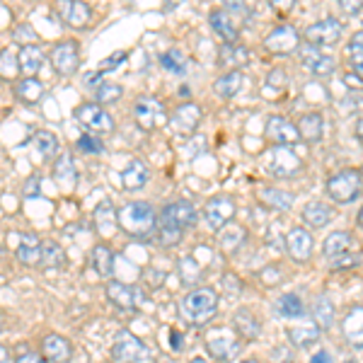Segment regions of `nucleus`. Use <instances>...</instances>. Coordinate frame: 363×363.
Returning <instances> with one entry per match:
<instances>
[{
    "label": "nucleus",
    "mask_w": 363,
    "mask_h": 363,
    "mask_svg": "<svg viewBox=\"0 0 363 363\" xmlns=\"http://www.w3.org/2000/svg\"><path fill=\"white\" fill-rule=\"evenodd\" d=\"M354 247V238H351L349 230H335L330 233L325 240V257L327 259H339V257L349 255V250Z\"/></svg>",
    "instance_id": "nucleus-31"
},
{
    "label": "nucleus",
    "mask_w": 363,
    "mask_h": 363,
    "mask_svg": "<svg viewBox=\"0 0 363 363\" xmlns=\"http://www.w3.org/2000/svg\"><path fill=\"white\" fill-rule=\"evenodd\" d=\"M75 148L78 150H83V153H92V155H97V153H102L104 150V145H102V140L95 138V136H90V133H83L78 140H75Z\"/></svg>",
    "instance_id": "nucleus-50"
},
{
    "label": "nucleus",
    "mask_w": 363,
    "mask_h": 363,
    "mask_svg": "<svg viewBox=\"0 0 363 363\" xmlns=\"http://www.w3.org/2000/svg\"><path fill=\"white\" fill-rule=\"evenodd\" d=\"M220 296L216 294V289L211 286H199V289H191L189 294L179 301V315L184 322L189 325H206V322L213 318L216 310H218Z\"/></svg>",
    "instance_id": "nucleus-2"
},
{
    "label": "nucleus",
    "mask_w": 363,
    "mask_h": 363,
    "mask_svg": "<svg viewBox=\"0 0 363 363\" xmlns=\"http://www.w3.org/2000/svg\"><path fill=\"white\" fill-rule=\"evenodd\" d=\"M17 58H20V70L25 73V78H34V75H37L44 66V51L39 49L37 44L22 46Z\"/></svg>",
    "instance_id": "nucleus-34"
},
{
    "label": "nucleus",
    "mask_w": 363,
    "mask_h": 363,
    "mask_svg": "<svg viewBox=\"0 0 363 363\" xmlns=\"http://www.w3.org/2000/svg\"><path fill=\"white\" fill-rule=\"evenodd\" d=\"M301 63L303 68L310 70L313 75H318V78H327V75H332L337 70V63L332 56L322 54L318 46H301Z\"/></svg>",
    "instance_id": "nucleus-17"
},
{
    "label": "nucleus",
    "mask_w": 363,
    "mask_h": 363,
    "mask_svg": "<svg viewBox=\"0 0 363 363\" xmlns=\"http://www.w3.org/2000/svg\"><path fill=\"white\" fill-rule=\"evenodd\" d=\"M177 272H179L182 284H186V286L199 284V279L203 277L201 267H199V262L194 259V257H182V259L177 262Z\"/></svg>",
    "instance_id": "nucleus-44"
},
{
    "label": "nucleus",
    "mask_w": 363,
    "mask_h": 363,
    "mask_svg": "<svg viewBox=\"0 0 363 363\" xmlns=\"http://www.w3.org/2000/svg\"><path fill=\"white\" fill-rule=\"evenodd\" d=\"M356 223H359V228L363 230V206L359 208V216H356Z\"/></svg>",
    "instance_id": "nucleus-62"
},
{
    "label": "nucleus",
    "mask_w": 363,
    "mask_h": 363,
    "mask_svg": "<svg viewBox=\"0 0 363 363\" xmlns=\"http://www.w3.org/2000/svg\"><path fill=\"white\" fill-rule=\"evenodd\" d=\"M264 136L272 140L274 145H286V148H291V145H296V143H301V140H303L301 131H298V124L289 121L286 116H281V114L267 116Z\"/></svg>",
    "instance_id": "nucleus-11"
},
{
    "label": "nucleus",
    "mask_w": 363,
    "mask_h": 363,
    "mask_svg": "<svg viewBox=\"0 0 363 363\" xmlns=\"http://www.w3.org/2000/svg\"><path fill=\"white\" fill-rule=\"evenodd\" d=\"M15 39L17 42H22L25 46H34L37 44V32H34L29 25H20V27H15Z\"/></svg>",
    "instance_id": "nucleus-52"
},
{
    "label": "nucleus",
    "mask_w": 363,
    "mask_h": 363,
    "mask_svg": "<svg viewBox=\"0 0 363 363\" xmlns=\"http://www.w3.org/2000/svg\"><path fill=\"white\" fill-rule=\"evenodd\" d=\"M322 335V330H320V325L315 320H310V322H301V325H294V327H289V339L296 344L298 349H308V347H313L315 342L320 339Z\"/></svg>",
    "instance_id": "nucleus-30"
},
{
    "label": "nucleus",
    "mask_w": 363,
    "mask_h": 363,
    "mask_svg": "<svg viewBox=\"0 0 363 363\" xmlns=\"http://www.w3.org/2000/svg\"><path fill=\"white\" fill-rule=\"evenodd\" d=\"M301 218L308 228H325L335 220V208L325 201H310L301 211Z\"/></svg>",
    "instance_id": "nucleus-24"
},
{
    "label": "nucleus",
    "mask_w": 363,
    "mask_h": 363,
    "mask_svg": "<svg viewBox=\"0 0 363 363\" xmlns=\"http://www.w3.org/2000/svg\"><path fill=\"white\" fill-rule=\"evenodd\" d=\"M245 238H247V233H245V228L240 225V223H228L223 230H220V235H218V245H220V250L225 252V255H235V252L242 247L245 245Z\"/></svg>",
    "instance_id": "nucleus-33"
},
{
    "label": "nucleus",
    "mask_w": 363,
    "mask_h": 363,
    "mask_svg": "<svg viewBox=\"0 0 363 363\" xmlns=\"http://www.w3.org/2000/svg\"><path fill=\"white\" fill-rule=\"evenodd\" d=\"M356 138H359V143L363 145V114L356 119Z\"/></svg>",
    "instance_id": "nucleus-59"
},
{
    "label": "nucleus",
    "mask_w": 363,
    "mask_h": 363,
    "mask_svg": "<svg viewBox=\"0 0 363 363\" xmlns=\"http://www.w3.org/2000/svg\"><path fill=\"white\" fill-rule=\"evenodd\" d=\"M15 363H46V359L44 354H37V351H20Z\"/></svg>",
    "instance_id": "nucleus-54"
},
{
    "label": "nucleus",
    "mask_w": 363,
    "mask_h": 363,
    "mask_svg": "<svg viewBox=\"0 0 363 363\" xmlns=\"http://www.w3.org/2000/svg\"><path fill=\"white\" fill-rule=\"evenodd\" d=\"M54 177L63 189H73L75 182H78V169H75V162H73V155L63 153L56 157L54 162Z\"/></svg>",
    "instance_id": "nucleus-35"
},
{
    "label": "nucleus",
    "mask_w": 363,
    "mask_h": 363,
    "mask_svg": "<svg viewBox=\"0 0 363 363\" xmlns=\"http://www.w3.org/2000/svg\"><path fill=\"white\" fill-rule=\"evenodd\" d=\"M313 250H315L313 233H310L306 225L291 228L289 235H286V252H289L291 259H294L296 264H306L310 257H313Z\"/></svg>",
    "instance_id": "nucleus-14"
},
{
    "label": "nucleus",
    "mask_w": 363,
    "mask_h": 363,
    "mask_svg": "<svg viewBox=\"0 0 363 363\" xmlns=\"http://www.w3.org/2000/svg\"><path fill=\"white\" fill-rule=\"evenodd\" d=\"M277 313L281 318H301L306 308H303V301L298 298V294H284L277 303Z\"/></svg>",
    "instance_id": "nucleus-43"
},
{
    "label": "nucleus",
    "mask_w": 363,
    "mask_h": 363,
    "mask_svg": "<svg viewBox=\"0 0 363 363\" xmlns=\"http://www.w3.org/2000/svg\"><path fill=\"white\" fill-rule=\"evenodd\" d=\"M313 320L320 325V330H330L335 325V306L327 296H318L313 303Z\"/></svg>",
    "instance_id": "nucleus-40"
},
{
    "label": "nucleus",
    "mask_w": 363,
    "mask_h": 363,
    "mask_svg": "<svg viewBox=\"0 0 363 363\" xmlns=\"http://www.w3.org/2000/svg\"><path fill=\"white\" fill-rule=\"evenodd\" d=\"M208 22H211V29L223 39V44H240V29L235 25V20H233L223 8L211 10Z\"/></svg>",
    "instance_id": "nucleus-22"
},
{
    "label": "nucleus",
    "mask_w": 363,
    "mask_h": 363,
    "mask_svg": "<svg viewBox=\"0 0 363 363\" xmlns=\"http://www.w3.org/2000/svg\"><path fill=\"white\" fill-rule=\"evenodd\" d=\"M267 85L274 87V90H286V87H289V73L281 68H274L272 73L267 75Z\"/></svg>",
    "instance_id": "nucleus-51"
},
{
    "label": "nucleus",
    "mask_w": 363,
    "mask_h": 363,
    "mask_svg": "<svg viewBox=\"0 0 363 363\" xmlns=\"http://www.w3.org/2000/svg\"><path fill=\"white\" fill-rule=\"evenodd\" d=\"M133 119L143 131H153V128L162 126L165 121H169V116L165 112V104L155 97H138L133 102Z\"/></svg>",
    "instance_id": "nucleus-8"
},
{
    "label": "nucleus",
    "mask_w": 363,
    "mask_h": 363,
    "mask_svg": "<svg viewBox=\"0 0 363 363\" xmlns=\"http://www.w3.org/2000/svg\"><path fill=\"white\" fill-rule=\"evenodd\" d=\"M169 128H172L177 136H191L201 124V107L196 102H184L169 116Z\"/></svg>",
    "instance_id": "nucleus-16"
},
{
    "label": "nucleus",
    "mask_w": 363,
    "mask_h": 363,
    "mask_svg": "<svg viewBox=\"0 0 363 363\" xmlns=\"http://www.w3.org/2000/svg\"><path fill=\"white\" fill-rule=\"evenodd\" d=\"M169 339H172V347H174V351H179V347H182V337H179V332H169Z\"/></svg>",
    "instance_id": "nucleus-60"
},
{
    "label": "nucleus",
    "mask_w": 363,
    "mask_h": 363,
    "mask_svg": "<svg viewBox=\"0 0 363 363\" xmlns=\"http://www.w3.org/2000/svg\"><path fill=\"white\" fill-rule=\"evenodd\" d=\"M8 359H10V354H8V349L0 344V363H8Z\"/></svg>",
    "instance_id": "nucleus-61"
},
{
    "label": "nucleus",
    "mask_w": 363,
    "mask_h": 363,
    "mask_svg": "<svg viewBox=\"0 0 363 363\" xmlns=\"http://www.w3.org/2000/svg\"><path fill=\"white\" fill-rule=\"evenodd\" d=\"M42 267H49V269H61L66 264V255H63V247L56 242V240H44L42 245Z\"/></svg>",
    "instance_id": "nucleus-42"
},
{
    "label": "nucleus",
    "mask_w": 363,
    "mask_h": 363,
    "mask_svg": "<svg viewBox=\"0 0 363 363\" xmlns=\"http://www.w3.org/2000/svg\"><path fill=\"white\" fill-rule=\"evenodd\" d=\"M148 179H150V167L145 165L143 160H138V157H133L124 172H121V184H124V189L128 191L143 189V186L148 184Z\"/></svg>",
    "instance_id": "nucleus-26"
},
{
    "label": "nucleus",
    "mask_w": 363,
    "mask_h": 363,
    "mask_svg": "<svg viewBox=\"0 0 363 363\" xmlns=\"http://www.w3.org/2000/svg\"><path fill=\"white\" fill-rule=\"evenodd\" d=\"M15 95L25 104H37L44 97V83L37 78H22L15 85Z\"/></svg>",
    "instance_id": "nucleus-38"
},
{
    "label": "nucleus",
    "mask_w": 363,
    "mask_h": 363,
    "mask_svg": "<svg viewBox=\"0 0 363 363\" xmlns=\"http://www.w3.org/2000/svg\"><path fill=\"white\" fill-rule=\"evenodd\" d=\"M124 95V87L116 83H104L97 87V104H114Z\"/></svg>",
    "instance_id": "nucleus-48"
},
{
    "label": "nucleus",
    "mask_w": 363,
    "mask_h": 363,
    "mask_svg": "<svg viewBox=\"0 0 363 363\" xmlns=\"http://www.w3.org/2000/svg\"><path fill=\"white\" fill-rule=\"evenodd\" d=\"M259 279H262V284H264L267 289H274V286H279L281 281H284V269H281L279 264H267L259 272Z\"/></svg>",
    "instance_id": "nucleus-49"
},
{
    "label": "nucleus",
    "mask_w": 363,
    "mask_h": 363,
    "mask_svg": "<svg viewBox=\"0 0 363 363\" xmlns=\"http://www.w3.org/2000/svg\"><path fill=\"white\" fill-rule=\"evenodd\" d=\"M20 58L15 56L13 49H0V78L3 80H17L20 75Z\"/></svg>",
    "instance_id": "nucleus-45"
},
{
    "label": "nucleus",
    "mask_w": 363,
    "mask_h": 363,
    "mask_svg": "<svg viewBox=\"0 0 363 363\" xmlns=\"http://www.w3.org/2000/svg\"><path fill=\"white\" fill-rule=\"evenodd\" d=\"M220 286H223L225 296H230V298L240 296V291H242V281H240L235 274H225L223 281H220Z\"/></svg>",
    "instance_id": "nucleus-53"
},
{
    "label": "nucleus",
    "mask_w": 363,
    "mask_h": 363,
    "mask_svg": "<svg viewBox=\"0 0 363 363\" xmlns=\"http://www.w3.org/2000/svg\"><path fill=\"white\" fill-rule=\"evenodd\" d=\"M32 143L42 160H51V157H56L58 153V138H56V133H51V131H34Z\"/></svg>",
    "instance_id": "nucleus-39"
},
{
    "label": "nucleus",
    "mask_w": 363,
    "mask_h": 363,
    "mask_svg": "<svg viewBox=\"0 0 363 363\" xmlns=\"http://www.w3.org/2000/svg\"><path fill=\"white\" fill-rule=\"evenodd\" d=\"M199 220V211L191 201H184V199H179V201H172L167 203L165 208H162L160 213V223L165 225H172V228H179V230H186V228H194Z\"/></svg>",
    "instance_id": "nucleus-15"
},
{
    "label": "nucleus",
    "mask_w": 363,
    "mask_h": 363,
    "mask_svg": "<svg viewBox=\"0 0 363 363\" xmlns=\"http://www.w3.org/2000/svg\"><path fill=\"white\" fill-rule=\"evenodd\" d=\"M344 34V25L335 17H325L320 22H313L310 27H306V44L310 46H337L339 39Z\"/></svg>",
    "instance_id": "nucleus-10"
},
{
    "label": "nucleus",
    "mask_w": 363,
    "mask_h": 363,
    "mask_svg": "<svg viewBox=\"0 0 363 363\" xmlns=\"http://www.w3.org/2000/svg\"><path fill=\"white\" fill-rule=\"evenodd\" d=\"M39 184H42V177H39V174H34V177H29V182L25 184V196H27V199L37 196V194H39Z\"/></svg>",
    "instance_id": "nucleus-56"
},
{
    "label": "nucleus",
    "mask_w": 363,
    "mask_h": 363,
    "mask_svg": "<svg viewBox=\"0 0 363 363\" xmlns=\"http://www.w3.org/2000/svg\"><path fill=\"white\" fill-rule=\"evenodd\" d=\"M361 189H363V169H356V167L339 169V172H335L325 182L327 196H330L335 203L356 201V196L361 194Z\"/></svg>",
    "instance_id": "nucleus-3"
},
{
    "label": "nucleus",
    "mask_w": 363,
    "mask_h": 363,
    "mask_svg": "<svg viewBox=\"0 0 363 363\" xmlns=\"http://www.w3.org/2000/svg\"><path fill=\"white\" fill-rule=\"evenodd\" d=\"M109 356H112V363H138L148 359V347L128 330H119L112 342Z\"/></svg>",
    "instance_id": "nucleus-6"
},
{
    "label": "nucleus",
    "mask_w": 363,
    "mask_h": 363,
    "mask_svg": "<svg viewBox=\"0 0 363 363\" xmlns=\"http://www.w3.org/2000/svg\"><path fill=\"white\" fill-rule=\"evenodd\" d=\"M206 351L218 363H230L242 354V339L235 335V330L213 327L206 335Z\"/></svg>",
    "instance_id": "nucleus-4"
},
{
    "label": "nucleus",
    "mask_w": 363,
    "mask_h": 363,
    "mask_svg": "<svg viewBox=\"0 0 363 363\" xmlns=\"http://www.w3.org/2000/svg\"><path fill=\"white\" fill-rule=\"evenodd\" d=\"M126 54H124V51H119V54H114V56H109L107 58V63H104V66H102V70H109V68H116V66H119V58H124Z\"/></svg>",
    "instance_id": "nucleus-58"
},
{
    "label": "nucleus",
    "mask_w": 363,
    "mask_h": 363,
    "mask_svg": "<svg viewBox=\"0 0 363 363\" xmlns=\"http://www.w3.org/2000/svg\"><path fill=\"white\" fill-rule=\"evenodd\" d=\"M233 330L242 342H255V339L262 337V322L250 308H240L233 315Z\"/></svg>",
    "instance_id": "nucleus-21"
},
{
    "label": "nucleus",
    "mask_w": 363,
    "mask_h": 363,
    "mask_svg": "<svg viewBox=\"0 0 363 363\" xmlns=\"http://www.w3.org/2000/svg\"><path fill=\"white\" fill-rule=\"evenodd\" d=\"M240 363H259L257 359H245V361H240Z\"/></svg>",
    "instance_id": "nucleus-64"
},
{
    "label": "nucleus",
    "mask_w": 363,
    "mask_h": 363,
    "mask_svg": "<svg viewBox=\"0 0 363 363\" xmlns=\"http://www.w3.org/2000/svg\"><path fill=\"white\" fill-rule=\"evenodd\" d=\"M247 63H250V51L242 44H223L218 49V66L225 68V73L245 68Z\"/></svg>",
    "instance_id": "nucleus-25"
},
{
    "label": "nucleus",
    "mask_w": 363,
    "mask_h": 363,
    "mask_svg": "<svg viewBox=\"0 0 363 363\" xmlns=\"http://www.w3.org/2000/svg\"><path fill=\"white\" fill-rule=\"evenodd\" d=\"M160 63H162V68L169 70V73H174V75H184L186 73V56L182 54L179 49H169L165 51V54L160 56Z\"/></svg>",
    "instance_id": "nucleus-46"
},
{
    "label": "nucleus",
    "mask_w": 363,
    "mask_h": 363,
    "mask_svg": "<svg viewBox=\"0 0 363 363\" xmlns=\"http://www.w3.org/2000/svg\"><path fill=\"white\" fill-rule=\"evenodd\" d=\"M182 238H184V230H179V228H172V225H165L160 223L155 230V240L160 247H177L182 242Z\"/></svg>",
    "instance_id": "nucleus-47"
},
{
    "label": "nucleus",
    "mask_w": 363,
    "mask_h": 363,
    "mask_svg": "<svg viewBox=\"0 0 363 363\" xmlns=\"http://www.w3.org/2000/svg\"><path fill=\"white\" fill-rule=\"evenodd\" d=\"M119 228L133 240H145L155 238L157 230V213L148 201H131L119 211Z\"/></svg>",
    "instance_id": "nucleus-1"
},
{
    "label": "nucleus",
    "mask_w": 363,
    "mask_h": 363,
    "mask_svg": "<svg viewBox=\"0 0 363 363\" xmlns=\"http://www.w3.org/2000/svg\"><path fill=\"white\" fill-rule=\"evenodd\" d=\"M344 337L354 347H363V308H351L344 318Z\"/></svg>",
    "instance_id": "nucleus-36"
},
{
    "label": "nucleus",
    "mask_w": 363,
    "mask_h": 363,
    "mask_svg": "<svg viewBox=\"0 0 363 363\" xmlns=\"http://www.w3.org/2000/svg\"><path fill=\"white\" fill-rule=\"evenodd\" d=\"M90 267H92V272H95L99 279L112 277V269H114V252H112V247H109V245H104V242L95 245L92 252H90Z\"/></svg>",
    "instance_id": "nucleus-29"
},
{
    "label": "nucleus",
    "mask_w": 363,
    "mask_h": 363,
    "mask_svg": "<svg viewBox=\"0 0 363 363\" xmlns=\"http://www.w3.org/2000/svg\"><path fill=\"white\" fill-rule=\"evenodd\" d=\"M92 223H95V230L99 235H112L119 228V211L114 208V203L109 199L97 203L95 213H92Z\"/></svg>",
    "instance_id": "nucleus-23"
},
{
    "label": "nucleus",
    "mask_w": 363,
    "mask_h": 363,
    "mask_svg": "<svg viewBox=\"0 0 363 363\" xmlns=\"http://www.w3.org/2000/svg\"><path fill=\"white\" fill-rule=\"evenodd\" d=\"M259 199H262V203H267L269 208H277V211H291L296 201V196L291 194V191L277 189V186H264V189L259 191Z\"/></svg>",
    "instance_id": "nucleus-37"
},
{
    "label": "nucleus",
    "mask_w": 363,
    "mask_h": 363,
    "mask_svg": "<svg viewBox=\"0 0 363 363\" xmlns=\"http://www.w3.org/2000/svg\"><path fill=\"white\" fill-rule=\"evenodd\" d=\"M73 116L78 119L80 126H85L92 133H112L114 131V119L102 104L97 102H85L80 107H75Z\"/></svg>",
    "instance_id": "nucleus-7"
},
{
    "label": "nucleus",
    "mask_w": 363,
    "mask_h": 363,
    "mask_svg": "<svg viewBox=\"0 0 363 363\" xmlns=\"http://www.w3.org/2000/svg\"><path fill=\"white\" fill-rule=\"evenodd\" d=\"M225 13L228 15H240V17H245V20H247V17H250V8H247V5H245V3H228L225 5Z\"/></svg>",
    "instance_id": "nucleus-55"
},
{
    "label": "nucleus",
    "mask_w": 363,
    "mask_h": 363,
    "mask_svg": "<svg viewBox=\"0 0 363 363\" xmlns=\"http://www.w3.org/2000/svg\"><path fill=\"white\" fill-rule=\"evenodd\" d=\"M298 131H301V138L306 143H320L322 136H325V116L320 112L303 114L301 121H298Z\"/></svg>",
    "instance_id": "nucleus-28"
},
{
    "label": "nucleus",
    "mask_w": 363,
    "mask_h": 363,
    "mask_svg": "<svg viewBox=\"0 0 363 363\" xmlns=\"http://www.w3.org/2000/svg\"><path fill=\"white\" fill-rule=\"evenodd\" d=\"M189 363H208L206 359H201V356H196V359H191Z\"/></svg>",
    "instance_id": "nucleus-63"
},
{
    "label": "nucleus",
    "mask_w": 363,
    "mask_h": 363,
    "mask_svg": "<svg viewBox=\"0 0 363 363\" xmlns=\"http://www.w3.org/2000/svg\"><path fill=\"white\" fill-rule=\"evenodd\" d=\"M42 240H39L34 233H20V245H17V262L25 267H42Z\"/></svg>",
    "instance_id": "nucleus-19"
},
{
    "label": "nucleus",
    "mask_w": 363,
    "mask_h": 363,
    "mask_svg": "<svg viewBox=\"0 0 363 363\" xmlns=\"http://www.w3.org/2000/svg\"><path fill=\"white\" fill-rule=\"evenodd\" d=\"M42 351H44V359L49 363H68L75 354L73 344H70L63 335H54V332L44 337Z\"/></svg>",
    "instance_id": "nucleus-20"
},
{
    "label": "nucleus",
    "mask_w": 363,
    "mask_h": 363,
    "mask_svg": "<svg viewBox=\"0 0 363 363\" xmlns=\"http://www.w3.org/2000/svg\"><path fill=\"white\" fill-rule=\"evenodd\" d=\"M245 85V75L242 70H230V73H223L218 80L213 83V92L218 95L220 99H230L235 97Z\"/></svg>",
    "instance_id": "nucleus-32"
},
{
    "label": "nucleus",
    "mask_w": 363,
    "mask_h": 363,
    "mask_svg": "<svg viewBox=\"0 0 363 363\" xmlns=\"http://www.w3.org/2000/svg\"><path fill=\"white\" fill-rule=\"evenodd\" d=\"M104 294H107V301L119 310L136 308V291H133L131 286L121 284V281H109L107 289H104Z\"/></svg>",
    "instance_id": "nucleus-27"
},
{
    "label": "nucleus",
    "mask_w": 363,
    "mask_h": 363,
    "mask_svg": "<svg viewBox=\"0 0 363 363\" xmlns=\"http://www.w3.org/2000/svg\"><path fill=\"white\" fill-rule=\"evenodd\" d=\"M262 165H264L267 172L274 174V177L291 179L294 174H298L303 169V160L291 148H286V145H274L272 150H267Z\"/></svg>",
    "instance_id": "nucleus-5"
},
{
    "label": "nucleus",
    "mask_w": 363,
    "mask_h": 363,
    "mask_svg": "<svg viewBox=\"0 0 363 363\" xmlns=\"http://www.w3.org/2000/svg\"><path fill=\"white\" fill-rule=\"evenodd\" d=\"M58 15H61V20L73 29H85L92 20L90 5L83 3V0H61V3H58Z\"/></svg>",
    "instance_id": "nucleus-18"
},
{
    "label": "nucleus",
    "mask_w": 363,
    "mask_h": 363,
    "mask_svg": "<svg viewBox=\"0 0 363 363\" xmlns=\"http://www.w3.org/2000/svg\"><path fill=\"white\" fill-rule=\"evenodd\" d=\"M298 46H301V34H298V29L294 25H279L264 37V49L269 54L286 56V54H294Z\"/></svg>",
    "instance_id": "nucleus-13"
},
{
    "label": "nucleus",
    "mask_w": 363,
    "mask_h": 363,
    "mask_svg": "<svg viewBox=\"0 0 363 363\" xmlns=\"http://www.w3.org/2000/svg\"><path fill=\"white\" fill-rule=\"evenodd\" d=\"M339 8H342L347 15H356V13H361V10H363V3H361V0H342V3H339Z\"/></svg>",
    "instance_id": "nucleus-57"
},
{
    "label": "nucleus",
    "mask_w": 363,
    "mask_h": 363,
    "mask_svg": "<svg viewBox=\"0 0 363 363\" xmlns=\"http://www.w3.org/2000/svg\"><path fill=\"white\" fill-rule=\"evenodd\" d=\"M347 58H349V66L354 68L356 78L363 80V29L351 37V42L347 46Z\"/></svg>",
    "instance_id": "nucleus-41"
},
{
    "label": "nucleus",
    "mask_w": 363,
    "mask_h": 363,
    "mask_svg": "<svg viewBox=\"0 0 363 363\" xmlns=\"http://www.w3.org/2000/svg\"><path fill=\"white\" fill-rule=\"evenodd\" d=\"M51 66L58 75H73L80 68V46L73 39H63L51 49Z\"/></svg>",
    "instance_id": "nucleus-12"
},
{
    "label": "nucleus",
    "mask_w": 363,
    "mask_h": 363,
    "mask_svg": "<svg viewBox=\"0 0 363 363\" xmlns=\"http://www.w3.org/2000/svg\"><path fill=\"white\" fill-rule=\"evenodd\" d=\"M235 201H233V196L228 194H218L213 199H208L206 208H203V220H206V225L211 230L220 233L228 223H233L235 220Z\"/></svg>",
    "instance_id": "nucleus-9"
}]
</instances>
